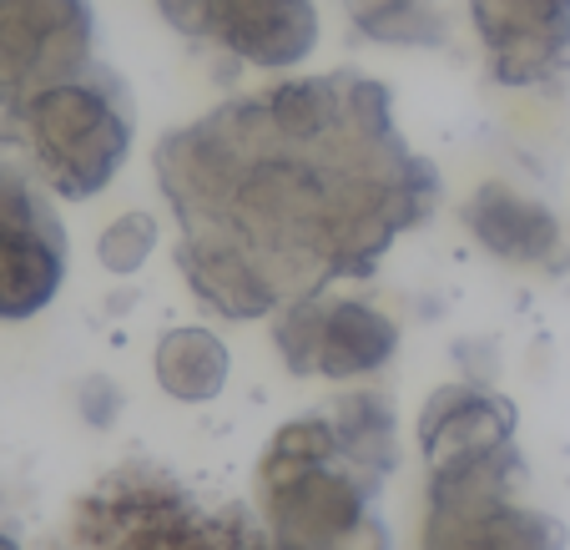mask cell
<instances>
[{"label":"cell","mask_w":570,"mask_h":550,"mask_svg":"<svg viewBox=\"0 0 570 550\" xmlns=\"http://www.w3.org/2000/svg\"><path fill=\"white\" fill-rule=\"evenodd\" d=\"M183 223L177 268L223 318H263L358 278L440 203V173L358 71L293 76L223 101L151 151Z\"/></svg>","instance_id":"obj_1"},{"label":"cell","mask_w":570,"mask_h":550,"mask_svg":"<svg viewBox=\"0 0 570 550\" xmlns=\"http://www.w3.org/2000/svg\"><path fill=\"white\" fill-rule=\"evenodd\" d=\"M0 137L26 151L36 183L81 203L107 193L111 177L127 167L137 137V101L127 81L107 61H97L6 111Z\"/></svg>","instance_id":"obj_2"},{"label":"cell","mask_w":570,"mask_h":550,"mask_svg":"<svg viewBox=\"0 0 570 550\" xmlns=\"http://www.w3.org/2000/svg\"><path fill=\"white\" fill-rule=\"evenodd\" d=\"M263 495L278 550H389L368 515L374 470L348 460L334 420H293L263 454Z\"/></svg>","instance_id":"obj_3"},{"label":"cell","mask_w":570,"mask_h":550,"mask_svg":"<svg viewBox=\"0 0 570 550\" xmlns=\"http://www.w3.org/2000/svg\"><path fill=\"white\" fill-rule=\"evenodd\" d=\"M520 470L515 450L490 460L434 470L424 550H560L566 530L556 520L510 500V475Z\"/></svg>","instance_id":"obj_4"},{"label":"cell","mask_w":570,"mask_h":550,"mask_svg":"<svg viewBox=\"0 0 570 550\" xmlns=\"http://www.w3.org/2000/svg\"><path fill=\"white\" fill-rule=\"evenodd\" d=\"M161 21L237 66L293 71L318 51L313 0H157Z\"/></svg>","instance_id":"obj_5"},{"label":"cell","mask_w":570,"mask_h":550,"mask_svg":"<svg viewBox=\"0 0 570 550\" xmlns=\"http://www.w3.org/2000/svg\"><path fill=\"white\" fill-rule=\"evenodd\" d=\"M97 66L91 0H0V117Z\"/></svg>","instance_id":"obj_6"},{"label":"cell","mask_w":570,"mask_h":550,"mask_svg":"<svg viewBox=\"0 0 570 550\" xmlns=\"http://www.w3.org/2000/svg\"><path fill=\"white\" fill-rule=\"evenodd\" d=\"M273 344L293 374L364 379L399 354V324L384 308L344 293H313L273 318Z\"/></svg>","instance_id":"obj_7"},{"label":"cell","mask_w":570,"mask_h":550,"mask_svg":"<svg viewBox=\"0 0 570 550\" xmlns=\"http://www.w3.org/2000/svg\"><path fill=\"white\" fill-rule=\"evenodd\" d=\"M91 510L101 515V550H263L248 515L207 520L161 480L131 485L117 475Z\"/></svg>","instance_id":"obj_8"},{"label":"cell","mask_w":570,"mask_h":550,"mask_svg":"<svg viewBox=\"0 0 570 550\" xmlns=\"http://www.w3.org/2000/svg\"><path fill=\"white\" fill-rule=\"evenodd\" d=\"M500 87H546L570 66V0H470Z\"/></svg>","instance_id":"obj_9"},{"label":"cell","mask_w":570,"mask_h":550,"mask_svg":"<svg viewBox=\"0 0 570 550\" xmlns=\"http://www.w3.org/2000/svg\"><path fill=\"white\" fill-rule=\"evenodd\" d=\"M464 227L490 258L515 263V268H560L566 263L560 217L540 197L520 193L500 177L480 183L464 197Z\"/></svg>","instance_id":"obj_10"},{"label":"cell","mask_w":570,"mask_h":550,"mask_svg":"<svg viewBox=\"0 0 570 550\" xmlns=\"http://www.w3.org/2000/svg\"><path fill=\"white\" fill-rule=\"evenodd\" d=\"M510 434H515V404L480 384L434 389L420 414V444L430 454V470H460V464L490 460V454L510 450Z\"/></svg>","instance_id":"obj_11"},{"label":"cell","mask_w":570,"mask_h":550,"mask_svg":"<svg viewBox=\"0 0 570 550\" xmlns=\"http://www.w3.org/2000/svg\"><path fill=\"white\" fill-rule=\"evenodd\" d=\"M151 364H157V384L167 389L173 400L207 404L223 394L233 359H227V344L213 334V328L183 324V328L157 338V359H151Z\"/></svg>","instance_id":"obj_12"},{"label":"cell","mask_w":570,"mask_h":550,"mask_svg":"<svg viewBox=\"0 0 570 550\" xmlns=\"http://www.w3.org/2000/svg\"><path fill=\"white\" fill-rule=\"evenodd\" d=\"M344 16L354 26V36L374 46H444L450 41V21L434 0H344Z\"/></svg>","instance_id":"obj_13"},{"label":"cell","mask_w":570,"mask_h":550,"mask_svg":"<svg viewBox=\"0 0 570 550\" xmlns=\"http://www.w3.org/2000/svg\"><path fill=\"white\" fill-rule=\"evenodd\" d=\"M334 434L348 450V460H358L374 475L394 464V414H389L384 394H344L334 404Z\"/></svg>","instance_id":"obj_14"},{"label":"cell","mask_w":570,"mask_h":550,"mask_svg":"<svg viewBox=\"0 0 570 550\" xmlns=\"http://www.w3.org/2000/svg\"><path fill=\"white\" fill-rule=\"evenodd\" d=\"M157 238H161V227H157V217H151V213H121V217H111V223L101 227L97 258H101V268H107V273L131 278V273L151 258Z\"/></svg>","instance_id":"obj_15"},{"label":"cell","mask_w":570,"mask_h":550,"mask_svg":"<svg viewBox=\"0 0 570 550\" xmlns=\"http://www.w3.org/2000/svg\"><path fill=\"white\" fill-rule=\"evenodd\" d=\"M81 410H87L91 424H111V410H117V389L107 379H87L81 384Z\"/></svg>","instance_id":"obj_16"}]
</instances>
